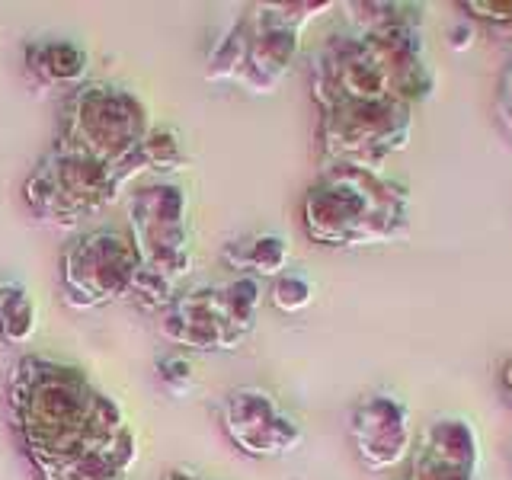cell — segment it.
<instances>
[{
  "label": "cell",
  "instance_id": "7c38bea8",
  "mask_svg": "<svg viewBox=\"0 0 512 480\" xmlns=\"http://www.w3.org/2000/svg\"><path fill=\"white\" fill-rule=\"evenodd\" d=\"M157 330L164 340L186 349H228V324L221 311V288L202 285L176 295V301L160 314Z\"/></svg>",
  "mask_w": 512,
  "mask_h": 480
},
{
  "label": "cell",
  "instance_id": "d6986e66",
  "mask_svg": "<svg viewBox=\"0 0 512 480\" xmlns=\"http://www.w3.org/2000/svg\"><path fill=\"white\" fill-rule=\"evenodd\" d=\"M36 333V304L26 295V288L20 285L10 304L0 311V336L13 346H26Z\"/></svg>",
  "mask_w": 512,
  "mask_h": 480
},
{
  "label": "cell",
  "instance_id": "5b68a950",
  "mask_svg": "<svg viewBox=\"0 0 512 480\" xmlns=\"http://www.w3.org/2000/svg\"><path fill=\"white\" fill-rule=\"evenodd\" d=\"M23 199L36 218L74 228L80 218L112 205L109 167L87 154L52 148L26 176Z\"/></svg>",
  "mask_w": 512,
  "mask_h": 480
},
{
  "label": "cell",
  "instance_id": "d4e9b609",
  "mask_svg": "<svg viewBox=\"0 0 512 480\" xmlns=\"http://www.w3.org/2000/svg\"><path fill=\"white\" fill-rule=\"evenodd\" d=\"M471 42H474L471 26H452V29H448V45L458 48V52H464V48H471Z\"/></svg>",
  "mask_w": 512,
  "mask_h": 480
},
{
  "label": "cell",
  "instance_id": "9a60e30c",
  "mask_svg": "<svg viewBox=\"0 0 512 480\" xmlns=\"http://www.w3.org/2000/svg\"><path fill=\"white\" fill-rule=\"evenodd\" d=\"M288 244L279 234H256L247 240H234L224 247V263L237 269L240 276L256 279H279L288 266Z\"/></svg>",
  "mask_w": 512,
  "mask_h": 480
},
{
  "label": "cell",
  "instance_id": "4fadbf2b",
  "mask_svg": "<svg viewBox=\"0 0 512 480\" xmlns=\"http://www.w3.org/2000/svg\"><path fill=\"white\" fill-rule=\"evenodd\" d=\"M26 71L42 87H80L87 77V52L74 42H29L23 48Z\"/></svg>",
  "mask_w": 512,
  "mask_h": 480
},
{
  "label": "cell",
  "instance_id": "52a82bcc",
  "mask_svg": "<svg viewBox=\"0 0 512 480\" xmlns=\"http://www.w3.org/2000/svg\"><path fill=\"white\" fill-rule=\"evenodd\" d=\"M186 212V189L167 180L141 186L128 199V234L135 240L141 263L164 272L176 285L192 272Z\"/></svg>",
  "mask_w": 512,
  "mask_h": 480
},
{
  "label": "cell",
  "instance_id": "e0dca14e",
  "mask_svg": "<svg viewBox=\"0 0 512 480\" xmlns=\"http://www.w3.org/2000/svg\"><path fill=\"white\" fill-rule=\"evenodd\" d=\"M247 48H250V23H247V13H244L237 23H231V29L224 32V36L218 39V45L212 48L205 77L215 80V84H224V80H234L237 84V77H240V71H244V61H247Z\"/></svg>",
  "mask_w": 512,
  "mask_h": 480
},
{
  "label": "cell",
  "instance_id": "cb8c5ba5",
  "mask_svg": "<svg viewBox=\"0 0 512 480\" xmlns=\"http://www.w3.org/2000/svg\"><path fill=\"white\" fill-rule=\"evenodd\" d=\"M496 112H500L503 128L512 135V64H509L503 80H500V103H496Z\"/></svg>",
  "mask_w": 512,
  "mask_h": 480
},
{
  "label": "cell",
  "instance_id": "30bf717a",
  "mask_svg": "<svg viewBox=\"0 0 512 480\" xmlns=\"http://www.w3.org/2000/svg\"><path fill=\"white\" fill-rule=\"evenodd\" d=\"M349 436L368 471H391L410 455V410L394 394H368L352 407Z\"/></svg>",
  "mask_w": 512,
  "mask_h": 480
},
{
  "label": "cell",
  "instance_id": "603a6c76",
  "mask_svg": "<svg viewBox=\"0 0 512 480\" xmlns=\"http://www.w3.org/2000/svg\"><path fill=\"white\" fill-rule=\"evenodd\" d=\"M157 378L164 384V391L173 397H183L192 388V365L183 356H167L157 362Z\"/></svg>",
  "mask_w": 512,
  "mask_h": 480
},
{
  "label": "cell",
  "instance_id": "6da1fadb",
  "mask_svg": "<svg viewBox=\"0 0 512 480\" xmlns=\"http://www.w3.org/2000/svg\"><path fill=\"white\" fill-rule=\"evenodd\" d=\"M10 420L42 477L103 448L128 429L122 407L74 365L23 356L10 375Z\"/></svg>",
  "mask_w": 512,
  "mask_h": 480
},
{
  "label": "cell",
  "instance_id": "2e32d148",
  "mask_svg": "<svg viewBox=\"0 0 512 480\" xmlns=\"http://www.w3.org/2000/svg\"><path fill=\"white\" fill-rule=\"evenodd\" d=\"M263 301V282L256 276H237L221 285V311L228 324V349H237L256 327V311Z\"/></svg>",
  "mask_w": 512,
  "mask_h": 480
},
{
  "label": "cell",
  "instance_id": "f1b7e54d",
  "mask_svg": "<svg viewBox=\"0 0 512 480\" xmlns=\"http://www.w3.org/2000/svg\"><path fill=\"white\" fill-rule=\"evenodd\" d=\"M509 458H512V442H509Z\"/></svg>",
  "mask_w": 512,
  "mask_h": 480
},
{
  "label": "cell",
  "instance_id": "9c48e42d",
  "mask_svg": "<svg viewBox=\"0 0 512 480\" xmlns=\"http://www.w3.org/2000/svg\"><path fill=\"white\" fill-rule=\"evenodd\" d=\"M221 426L250 458H282L301 445V426L263 388H237L221 407Z\"/></svg>",
  "mask_w": 512,
  "mask_h": 480
},
{
  "label": "cell",
  "instance_id": "5bb4252c",
  "mask_svg": "<svg viewBox=\"0 0 512 480\" xmlns=\"http://www.w3.org/2000/svg\"><path fill=\"white\" fill-rule=\"evenodd\" d=\"M135 458H138L135 436H132V429H125L122 436L106 442L103 448H96V452L68 464L64 471L42 477V480H125Z\"/></svg>",
  "mask_w": 512,
  "mask_h": 480
},
{
  "label": "cell",
  "instance_id": "4316f807",
  "mask_svg": "<svg viewBox=\"0 0 512 480\" xmlns=\"http://www.w3.org/2000/svg\"><path fill=\"white\" fill-rule=\"evenodd\" d=\"M16 288H20L16 282H0V311H4L7 304H10V298L16 295Z\"/></svg>",
  "mask_w": 512,
  "mask_h": 480
},
{
  "label": "cell",
  "instance_id": "7a4b0ae2",
  "mask_svg": "<svg viewBox=\"0 0 512 480\" xmlns=\"http://www.w3.org/2000/svg\"><path fill=\"white\" fill-rule=\"evenodd\" d=\"M301 215L314 244H394L410 234V192L384 173L327 164L304 196Z\"/></svg>",
  "mask_w": 512,
  "mask_h": 480
},
{
  "label": "cell",
  "instance_id": "7402d4cb",
  "mask_svg": "<svg viewBox=\"0 0 512 480\" xmlns=\"http://www.w3.org/2000/svg\"><path fill=\"white\" fill-rule=\"evenodd\" d=\"M461 10L500 39H512V0H464Z\"/></svg>",
  "mask_w": 512,
  "mask_h": 480
},
{
  "label": "cell",
  "instance_id": "484cf974",
  "mask_svg": "<svg viewBox=\"0 0 512 480\" xmlns=\"http://www.w3.org/2000/svg\"><path fill=\"white\" fill-rule=\"evenodd\" d=\"M500 388H503V397L512 404V356L503 362V368H500Z\"/></svg>",
  "mask_w": 512,
  "mask_h": 480
},
{
  "label": "cell",
  "instance_id": "83f0119b",
  "mask_svg": "<svg viewBox=\"0 0 512 480\" xmlns=\"http://www.w3.org/2000/svg\"><path fill=\"white\" fill-rule=\"evenodd\" d=\"M164 480H199L196 474H189V471H170Z\"/></svg>",
  "mask_w": 512,
  "mask_h": 480
},
{
  "label": "cell",
  "instance_id": "277c9868",
  "mask_svg": "<svg viewBox=\"0 0 512 480\" xmlns=\"http://www.w3.org/2000/svg\"><path fill=\"white\" fill-rule=\"evenodd\" d=\"M407 103H340L320 116L324 164H346L381 173L391 154L404 151L413 128Z\"/></svg>",
  "mask_w": 512,
  "mask_h": 480
},
{
  "label": "cell",
  "instance_id": "44dd1931",
  "mask_svg": "<svg viewBox=\"0 0 512 480\" xmlns=\"http://www.w3.org/2000/svg\"><path fill=\"white\" fill-rule=\"evenodd\" d=\"M269 298L282 314H298L314 301V285H311L308 276H304V272H288L285 269L282 276L272 282Z\"/></svg>",
  "mask_w": 512,
  "mask_h": 480
},
{
  "label": "cell",
  "instance_id": "8992f818",
  "mask_svg": "<svg viewBox=\"0 0 512 480\" xmlns=\"http://www.w3.org/2000/svg\"><path fill=\"white\" fill-rule=\"evenodd\" d=\"M141 266L138 247L128 228H96L68 244L61 260L64 301L77 311L100 308L106 301L132 292L135 272Z\"/></svg>",
  "mask_w": 512,
  "mask_h": 480
},
{
  "label": "cell",
  "instance_id": "ac0fdd59",
  "mask_svg": "<svg viewBox=\"0 0 512 480\" xmlns=\"http://www.w3.org/2000/svg\"><path fill=\"white\" fill-rule=\"evenodd\" d=\"M141 157H144V167L148 173H173V170H183L186 167V151H183V141L176 135V128L167 125H154L148 135L141 141Z\"/></svg>",
  "mask_w": 512,
  "mask_h": 480
},
{
  "label": "cell",
  "instance_id": "8fae6325",
  "mask_svg": "<svg viewBox=\"0 0 512 480\" xmlns=\"http://www.w3.org/2000/svg\"><path fill=\"white\" fill-rule=\"evenodd\" d=\"M480 442L468 420L439 416L432 420L413 452L407 480H480Z\"/></svg>",
  "mask_w": 512,
  "mask_h": 480
},
{
  "label": "cell",
  "instance_id": "3957f363",
  "mask_svg": "<svg viewBox=\"0 0 512 480\" xmlns=\"http://www.w3.org/2000/svg\"><path fill=\"white\" fill-rule=\"evenodd\" d=\"M151 116L132 90L112 84H80L58 116L55 148L87 154L106 167L138 151L151 132Z\"/></svg>",
  "mask_w": 512,
  "mask_h": 480
},
{
  "label": "cell",
  "instance_id": "ba28073f",
  "mask_svg": "<svg viewBox=\"0 0 512 480\" xmlns=\"http://www.w3.org/2000/svg\"><path fill=\"white\" fill-rule=\"evenodd\" d=\"M333 4H260L247 13L250 48L237 84L250 93H276L298 58L301 26Z\"/></svg>",
  "mask_w": 512,
  "mask_h": 480
},
{
  "label": "cell",
  "instance_id": "ffe728a7",
  "mask_svg": "<svg viewBox=\"0 0 512 480\" xmlns=\"http://www.w3.org/2000/svg\"><path fill=\"white\" fill-rule=\"evenodd\" d=\"M128 298H135L144 311H167L170 304L176 301V282L167 279L164 272H157L151 266H138L135 272V282H132V292Z\"/></svg>",
  "mask_w": 512,
  "mask_h": 480
}]
</instances>
